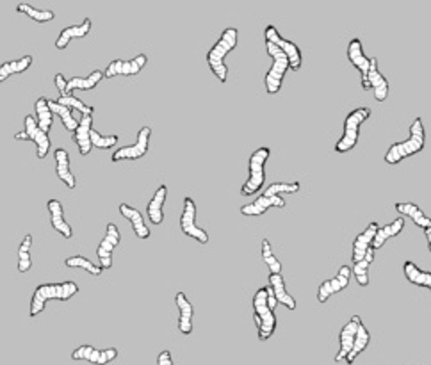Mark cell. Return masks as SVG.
<instances>
[{
  "mask_svg": "<svg viewBox=\"0 0 431 365\" xmlns=\"http://www.w3.org/2000/svg\"><path fill=\"white\" fill-rule=\"evenodd\" d=\"M239 41V30L235 27H229V29L223 30V34L220 36V39L216 41L214 47L207 52V65L211 68V72L214 73L216 79L220 82H227L229 79V66L224 63L227 56L233 48L238 47Z\"/></svg>",
  "mask_w": 431,
  "mask_h": 365,
  "instance_id": "cell-1",
  "label": "cell"
},
{
  "mask_svg": "<svg viewBox=\"0 0 431 365\" xmlns=\"http://www.w3.org/2000/svg\"><path fill=\"white\" fill-rule=\"evenodd\" d=\"M81 292V287H78L75 282L68 280V282H61V284H43L38 285L32 294V300H30V310L29 315L30 317H36L45 310L48 301H68Z\"/></svg>",
  "mask_w": 431,
  "mask_h": 365,
  "instance_id": "cell-2",
  "label": "cell"
},
{
  "mask_svg": "<svg viewBox=\"0 0 431 365\" xmlns=\"http://www.w3.org/2000/svg\"><path fill=\"white\" fill-rule=\"evenodd\" d=\"M426 146V130L421 118H415L412 127H410V138L401 143H394L385 154V163L387 164H399L406 157L415 154H421Z\"/></svg>",
  "mask_w": 431,
  "mask_h": 365,
  "instance_id": "cell-3",
  "label": "cell"
},
{
  "mask_svg": "<svg viewBox=\"0 0 431 365\" xmlns=\"http://www.w3.org/2000/svg\"><path fill=\"white\" fill-rule=\"evenodd\" d=\"M269 155H271L269 146H260L250 155V160H248L250 175L241 187L242 196H251V194L259 193L262 189L264 182H266V163H268Z\"/></svg>",
  "mask_w": 431,
  "mask_h": 365,
  "instance_id": "cell-4",
  "label": "cell"
},
{
  "mask_svg": "<svg viewBox=\"0 0 431 365\" xmlns=\"http://www.w3.org/2000/svg\"><path fill=\"white\" fill-rule=\"evenodd\" d=\"M371 109L369 107H358L346 116L344 130H342L341 139L335 143L337 154H348L357 146L358 138H360V127L371 118Z\"/></svg>",
  "mask_w": 431,
  "mask_h": 365,
  "instance_id": "cell-5",
  "label": "cell"
},
{
  "mask_svg": "<svg viewBox=\"0 0 431 365\" xmlns=\"http://www.w3.org/2000/svg\"><path fill=\"white\" fill-rule=\"evenodd\" d=\"M268 287H260L253 296V319L259 330V340H269L276 330L275 310L269 309Z\"/></svg>",
  "mask_w": 431,
  "mask_h": 365,
  "instance_id": "cell-6",
  "label": "cell"
},
{
  "mask_svg": "<svg viewBox=\"0 0 431 365\" xmlns=\"http://www.w3.org/2000/svg\"><path fill=\"white\" fill-rule=\"evenodd\" d=\"M266 50H268L269 57L273 59V65H271V68H269V72L266 73L264 84H266V91H268V95H276V93L282 90L285 73L289 72L291 63H289V57L285 56L284 52L276 47V45L269 43V41H266Z\"/></svg>",
  "mask_w": 431,
  "mask_h": 365,
  "instance_id": "cell-7",
  "label": "cell"
},
{
  "mask_svg": "<svg viewBox=\"0 0 431 365\" xmlns=\"http://www.w3.org/2000/svg\"><path fill=\"white\" fill-rule=\"evenodd\" d=\"M14 139L17 141H32L36 145V157L38 159H45L50 152V138L48 134H45L43 130L39 129L38 123H36L34 116H25L23 120V130L22 132L14 134Z\"/></svg>",
  "mask_w": 431,
  "mask_h": 365,
  "instance_id": "cell-8",
  "label": "cell"
},
{
  "mask_svg": "<svg viewBox=\"0 0 431 365\" xmlns=\"http://www.w3.org/2000/svg\"><path fill=\"white\" fill-rule=\"evenodd\" d=\"M180 230L191 239H196L202 244L209 242V233L196 225V203L191 196L184 198V209L180 216Z\"/></svg>",
  "mask_w": 431,
  "mask_h": 365,
  "instance_id": "cell-9",
  "label": "cell"
},
{
  "mask_svg": "<svg viewBox=\"0 0 431 365\" xmlns=\"http://www.w3.org/2000/svg\"><path fill=\"white\" fill-rule=\"evenodd\" d=\"M150 138H151L150 127H143V129H139L138 139H136L134 145L118 148V150L111 155V160L112 163H120V160L141 159V157H145V155L148 154V148H150Z\"/></svg>",
  "mask_w": 431,
  "mask_h": 365,
  "instance_id": "cell-10",
  "label": "cell"
},
{
  "mask_svg": "<svg viewBox=\"0 0 431 365\" xmlns=\"http://www.w3.org/2000/svg\"><path fill=\"white\" fill-rule=\"evenodd\" d=\"M264 36H266V41H269V43L276 45V47H278L282 52H284L285 56L289 57L291 70H299V68H302L303 56H302V50H299V47H297L296 43H293V41H289V39L282 38L280 32L276 30L275 25L266 27V32H264Z\"/></svg>",
  "mask_w": 431,
  "mask_h": 365,
  "instance_id": "cell-11",
  "label": "cell"
},
{
  "mask_svg": "<svg viewBox=\"0 0 431 365\" xmlns=\"http://www.w3.org/2000/svg\"><path fill=\"white\" fill-rule=\"evenodd\" d=\"M121 233L120 228L114 223L107 225V230H105V236L102 239V242L96 248V257H98V262L102 269H111L112 267V251L120 244Z\"/></svg>",
  "mask_w": 431,
  "mask_h": 365,
  "instance_id": "cell-12",
  "label": "cell"
},
{
  "mask_svg": "<svg viewBox=\"0 0 431 365\" xmlns=\"http://www.w3.org/2000/svg\"><path fill=\"white\" fill-rule=\"evenodd\" d=\"M351 275H353V273H351L350 266H341V269H339L335 278L324 280L323 284L319 285V291H317V300H319V303H326L333 294H339V292H342L344 289H348Z\"/></svg>",
  "mask_w": 431,
  "mask_h": 365,
  "instance_id": "cell-13",
  "label": "cell"
},
{
  "mask_svg": "<svg viewBox=\"0 0 431 365\" xmlns=\"http://www.w3.org/2000/svg\"><path fill=\"white\" fill-rule=\"evenodd\" d=\"M148 63V57L147 54H139V56L132 57L129 61H123V59H116L109 63V66L105 68L104 72V77L111 79V77H118V75H138Z\"/></svg>",
  "mask_w": 431,
  "mask_h": 365,
  "instance_id": "cell-14",
  "label": "cell"
},
{
  "mask_svg": "<svg viewBox=\"0 0 431 365\" xmlns=\"http://www.w3.org/2000/svg\"><path fill=\"white\" fill-rule=\"evenodd\" d=\"M348 59H350L351 65L360 72V77H362V90L369 91L367 86V73H369V65H371V57L366 56L362 47V39L353 38L348 45Z\"/></svg>",
  "mask_w": 431,
  "mask_h": 365,
  "instance_id": "cell-15",
  "label": "cell"
},
{
  "mask_svg": "<svg viewBox=\"0 0 431 365\" xmlns=\"http://www.w3.org/2000/svg\"><path fill=\"white\" fill-rule=\"evenodd\" d=\"M118 349H96L93 346H81L72 353V360H87L95 365H107L109 362L116 360Z\"/></svg>",
  "mask_w": 431,
  "mask_h": 365,
  "instance_id": "cell-16",
  "label": "cell"
},
{
  "mask_svg": "<svg viewBox=\"0 0 431 365\" xmlns=\"http://www.w3.org/2000/svg\"><path fill=\"white\" fill-rule=\"evenodd\" d=\"M271 207H278V209H284L285 200L280 194H260L257 200H253L251 203H246L241 207L242 216H262L268 212V209Z\"/></svg>",
  "mask_w": 431,
  "mask_h": 365,
  "instance_id": "cell-17",
  "label": "cell"
},
{
  "mask_svg": "<svg viewBox=\"0 0 431 365\" xmlns=\"http://www.w3.org/2000/svg\"><path fill=\"white\" fill-rule=\"evenodd\" d=\"M360 322H362L360 315H353V317L346 322L344 326H342L341 349H339V353H337V357H335L337 364H339V362H346L348 355H350L351 349H353V344H355V339H357V331H358V326H360Z\"/></svg>",
  "mask_w": 431,
  "mask_h": 365,
  "instance_id": "cell-18",
  "label": "cell"
},
{
  "mask_svg": "<svg viewBox=\"0 0 431 365\" xmlns=\"http://www.w3.org/2000/svg\"><path fill=\"white\" fill-rule=\"evenodd\" d=\"M367 86L372 91L376 102H385L388 96V81L381 75L378 70V59L371 57V65H369V73H367Z\"/></svg>",
  "mask_w": 431,
  "mask_h": 365,
  "instance_id": "cell-19",
  "label": "cell"
},
{
  "mask_svg": "<svg viewBox=\"0 0 431 365\" xmlns=\"http://www.w3.org/2000/svg\"><path fill=\"white\" fill-rule=\"evenodd\" d=\"M91 27H93V22L91 18H84L78 25H68L65 29L61 30L59 36L56 39V48L57 50H65L68 47V43H72L74 39H82L86 38L90 34Z\"/></svg>",
  "mask_w": 431,
  "mask_h": 365,
  "instance_id": "cell-20",
  "label": "cell"
},
{
  "mask_svg": "<svg viewBox=\"0 0 431 365\" xmlns=\"http://www.w3.org/2000/svg\"><path fill=\"white\" fill-rule=\"evenodd\" d=\"M175 303H177L178 309V331L182 335H191L193 333V315H194V306L184 292H177L175 296Z\"/></svg>",
  "mask_w": 431,
  "mask_h": 365,
  "instance_id": "cell-21",
  "label": "cell"
},
{
  "mask_svg": "<svg viewBox=\"0 0 431 365\" xmlns=\"http://www.w3.org/2000/svg\"><path fill=\"white\" fill-rule=\"evenodd\" d=\"M47 209L50 212V225L56 232H59L65 239H72L74 236V228L65 219V211H63V203L59 200H48Z\"/></svg>",
  "mask_w": 431,
  "mask_h": 365,
  "instance_id": "cell-22",
  "label": "cell"
},
{
  "mask_svg": "<svg viewBox=\"0 0 431 365\" xmlns=\"http://www.w3.org/2000/svg\"><path fill=\"white\" fill-rule=\"evenodd\" d=\"M378 228H379V225L376 223V221H372V223L367 225V228L364 230V232H360L357 237H355L353 264L360 262V260L366 257V253L369 251V248H371L372 241H375V236H376V232H378Z\"/></svg>",
  "mask_w": 431,
  "mask_h": 365,
  "instance_id": "cell-23",
  "label": "cell"
},
{
  "mask_svg": "<svg viewBox=\"0 0 431 365\" xmlns=\"http://www.w3.org/2000/svg\"><path fill=\"white\" fill-rule=\"evenodd\" d=\"M166 198H168V185L160 184L147 205L148 219H150V223L156 225V227L162 225L164 221V203H166Z\"/></svg>",
  "mask_w": 431,
  "mask_h": 365,
  "instance_id": "cell-24",
  "label": "cell"
},
{
  "mask_svg": "<svg viewBox=\"0 0 431 365\" xmlns=\"http://www.w3.org/2000/svg\"><path fill=\"white\" fill-rule=\"evenodd\" d=\"M120 214L123 216L125 219H129L130 225H132V230H134V233H136V237H138V239H143V241L150 239V236H151L150 228L147 227L145 219H143V214L138 211V209H136V207L129 205V203H121Z\"/></svg>",
  "mask_w": 431,
  "mask_h": 365,
  "instance_id": "cell-25",
  "label": "cell"
},
{
  "mask_svg": "<svg viewBox=\"0 0 431 365\" xmlns=\"http://www.w3.org/2000/svg\"><path fill=\"white\" fill-rule=\"evenodd\" d=\"M91 129H93V116H82L81 120H78L77 130L74 132V141L75 145H77V150L82 157L90 155L91 150H93V145H91L90 139Z\"/></svg>",
  "mask_w": 431,
  "mask_h": 365,
  "instance_id": "cell-26",
  "label": "cell"
},
{
  "mask_svg": "<svg viewBox=\"0 0 431 365\" xmlns=\"http://www.w3.org/2000/svg\"><path fill=\"white\" fill-rule=\"evenodd\" d=\"M54 157H56V171L57 176H59V180L65 182V185L68 189H75L77 178H75V175L72 173V169H70L68 150H65V148H57V150L54 152Z\"/></svg>",
  "mask_w": 431,
  "mask_h": 365,
  "instance_id": "cell-27",
  "label": "cell"
},
{
  "mask_svg": "<svg viewBox=\"0 0 431 365\" xmlns=\"http://www.w3.org/2000/svg\"><path fill=\"white\" fill-rule=\"evenodd\" d=\"M403 228H405V218H403V216L396 218L394 221L385 225V227H379L378 232H376V236H375V241H372L371 248L375 249V251L379 248H383L385 242H387L388 239H392V237L399 236V233L403 232Z\"/></svg>",
  "mask_w": 431,
  "mask_h": 365,
  "instance_id": "cell-28",
  "label": "cell"
},
{
  "mask_svg": "<svg viewBox=\"0 0 431 365\" xmlns=\"http://www.w3.org/2000/svg\"><path fill=\"white\" fill-rule=\"evenodd\" d=\"M269 289L275 294L276 303L287 306L289 310H296V300L291 296V292L287 291L285 280L282 275H269Z\"/></svg>",
  "mask_w": 431,
  "mask_h": 365,
  "instance_id": "cell-29",
  "label": "cell"
},
{
  "mask_svg": "<svg viewBox=\"0 0 431 365\" xmlns=\"http://www.w3.org/2000/svg\"><path fill=\"white\" fill-rule=\"evenodd\" d=\"M394 207H396V211L399 212V214L405 218V216H408L412 221H414L417 227L421 228H431V218L428 214H424L423 209H419V205H415V203H410V202H397L394 203Z\"/></svg>",
  "mask_w": 431,
  "mask_h": 365,
  "instance_id": "cell-30",
  "label": "cell"
},
{
  "mask_svg": "<svg viewBox=\"0 0 431 365\" xmlns=\"http://www.w3.org/2000/svg\"><path fill=\"white\" fill-rule=\"evenodd\" d=\"M102 79H104V72H102V70H93L87 77L70 79V81L66 82V95H72V91H75V90H82V91L95 90Z\"/></svg>",
  "mask_w": 431,
  "mask_h": 365,
  "instance_id": "cell-31",
  "label": "cell"
},
{
  "mask_svg": "<svg viewBox=\"0 0 431 365\" xmlns=\"http://www.w3.org/2000/svg\"><path fill=\"white\" fill-rule=\"evenodd\" d=\"M403 271H405V276L412 285H417V287H426L431 292V273L430 271H423L412 260H406L403 264Z\"/></svg>",
  "mask_w": 431,
  "mask_h": 365,
  "instance_id": "cell-32",
  "label": "cell"
},
{
  "mask_svg": "<svg viewBox=\"0 0 431 365\" xmlns=\"http://www.w3.org/2000/svg\"><path fill=\"white\" fill-rule=\"evenodd\" d=\"M34 112H36L34 120H36V123H38L39 129L43 130L45 134L50 132L52 123H54V114H52V111H50V107H48V98L39 96L34 103Z\"/></svg>",
  "mask_w": 431,
  "mask_h": 365,
  "instance_id": "cell-33",
  "label": "cell"
},
{
  "mask_svg": "<svg viewBox=\"0 0 431 365\" xmlns=\"http://www.w3.org/2000/svg\"><path fill=\"white\" fill-rule=\"evenodd\" d=\"M48 107H50L52 114L59 116V120L63 121V127H65L70 134H74L75 130H77L78 120L74 116V111H72V109L61 105V103H57L56 100H48Z\"/></svg>",
  "mask_w": 431,
  "mask_h": 365,
  "instance_id": "cell-34",
  "label": "cell"
},
{
  "mask_svg": "<svg viewBox=\"0 0 431 365\" xmlns=\"http://www.w3.org/2000/svg\"><path fill=\"white\" fill-rule=\"evenodd\" d=\"M32 65V56H23L20 59L14 61H6L0 65V82H4L6 79L11 77V75H17V73H23L30 68Z\"/></svg>",
  "mask_w": 431,
  "mask_h": 365,
  "instance_id": "cell-35",
  "label": "cell"
},
{
  "mask_svg": "<svg viewBox=\"0 0 431 365\" xmlns=\"http://www.w3.org/2000/svg\"><path fill=\"white\" fill-rule=\"evenodd\" d=\"M369 342H371V333L367 331L366 324L360 322V326H358V331H357V339H355V344H353V349H351V353L348 355V358H346V364L353 365L355 360L358 358V355H362V353L366 351Z\"/></svg>",
  "mask_w": 431,
  "mask_h": 365,
  "instance_id": "cell-36",
  "label": "cell"
},
{
  "mask_svg": "<svg viewBox=\"0 0 431 365\" xmlns=\"http://www.w3.org/2000/svg\"><path fill=\"white\" fill-rule=\"evenodd\" d=\"M372 260H375V249L369 248L366 257L351 267V273L355 275V278H357L360 287H367V285H369V266L372 264Z\"/></svg>",
  "mask_w": 431,
  "mask_h": 365,
  "instance_id": "cell-37",
  "label": "cell"
},
{
  "mask_svg": "<svg viewBox=\"0 0 431 365\" xmlns=\"http://www.w3.org/2000/svg\"><path fill=\"white\" fill-rule=\"evenodd\" d=\"M17 11L18 13L27 14V17L32 18V20H34V22H38V23L52 22L54 18H56L54 11H50V9H36V8H32L30 4H18Z\"/></svg>",
  "mask_w": 431,
  "mask_h": 365,
  "instance_id": "cell-38",
  "label": "cell"
},
{
  "mask_svg": "<svg viewBox=\"0 0 431 365\" xmlns=\"http://www.w3.org/2000/svg\"><path fill=\"white\" fill-rule=\"evenodd\" d=\"M56 102L61 103V105H65V107L72 109V111L82 112V116H93V112H95V107H93V105H87V103H84L81 98H77V96L74 95L65 96L59 95V98H57Z\"/></svg>",
  "mask_w": 431,
  "mask_h": 365,
  "instance_id": "cell-39",
  "label": "cell"
},
{
  "mask_svg": "<svg viewBox=\"0 0 431 365\" xmlns=\"http://www.w3.org/2000/svg\"><path fill=\"white\" fill-rule=\"evenodd\" d=\"M30 246H32V236L27 233V236L23 237L20 248H18V271H20V273H27V271H30V267H32Z\"/></svg>",
  "mask_w": 431,
  "mask_h": 365,
  "instance_id": "cell-40",
  "label": "cell"
},
{
  "mask_svg": "<svg viewBox=\"0 0 431 365\" xmlns=\"http://www.w3.org/2000/svg\"><path fill=\"white\" fill-rule=\"evenodd\" d=\"M65 266L66 267H81V269L87 271L90 275L93 276H100L102 275V267L96 266L95 262H91L90 258L86 257H82V255H75V257H68L65 260Z\"/></svg>",
  "mask_w": 431,
  "mask_h": 365,
  "instance_id": "cell-41",
  "label": "cell"
},
{
  "mask_svg": "<svg viewBox=\"0 0 431 365\" xmlns=\"http://www.w3.org/2000/svg\"><path fill=\"white\" fill-rule=\"evenodd\" d=\"M262 260L266 262L268 269L271 271V275H282V264L273 253L271 242L268 239H262Z\"/></svg>",
  "mask_w": 431,
  "mask_h": 365,
  "instance_id": "cell-42",
  "label": "cell"
},
{
  "mask_svg": "<svg viewBox=\"0 0 431 365\" xmlns=\"http://www.w3.org/2000/svg\"><path fill=\"white\" fill-rule=\"evenodd\" d=\"M90 139L93 148H100V150H109V148H112V146L120 141L118 136H102V134L96 132L95 129H91Z\"/></svg>",
  "mask_w": 431,
  "mask_h": 365,
  "instance_id": "cell-43",
  "label": "cell"
},
{
  "mask_svg": "<svg viewBox=\"0 0 431 365\" xmlns=\"http://www.w3.org/2000/svg\"><path fill=\"white\" fill-rule=\"evenodd\" d=\"M299 182H273L271 185H268L266 187V191H264V194H293V193H297L299 191Z\"/></svg>",
  "mask_w": 431,
  "mask_h": 365,
  "instance_id": "cell-44",
  "label": "cell"
},
{
  "mask_svg": "<svg viewBox=\"0 0 431 365\" xmlns=\"http://www.w3.org/2000/svg\"><path fill=\"white\" fill-rule=\"evenodd\" d=\"M54 82H56V87L57 91L61 93V96H65L66 95V79L63 73H56V77H54Z\"/></svg>",
  "mask_w": 431,
  "mask_h": 365,
  "instance_id": "cell-45",
  "label": "cell"
},
{
  "mask_svg": "<svg viewBox=\"0 0 431 365\" xmlns=\"http://www.w3.org/2000/svg\"><path fill=\"white\" fill-rule=\"evenodd\" d=\"M157 365H175L173 364L171 353H169L168 349H164V351L159 353V357H157Z\"/></svg>",
  "mask_w": 431,
  "mask_h": 365,
  "instance_id": "cell-46",
  "label": "cell"
},
{
  "mask_svg": "<svg viewBox=\"0 0 431 365\" xmlns=\"http://www.w3.org/2000/svg\"><path fill=\"white\" fill-rule=\"evenodd\" d=\"M424 233H426L428 249H430V253H431V228H426V230H424Z\"/></svg>",
  "mask_w": 431,
  "mask_h": 365,
  "instance_id": "cell-47",
  "label": "cell"
}]
</instances>
